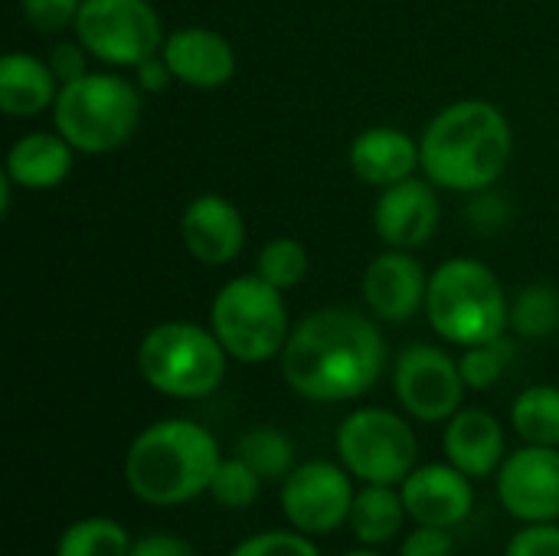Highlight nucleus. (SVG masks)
<instances>
[{"label":"nucleus","instance_id":"19","mask_svg":"<svg viewBox=\"0 0 559 556\" xmlns=\"http://www.w3.org/2000/svg\"><path fill=\"white\" fill-rule=\"evenodd\" d=\"M350 167L370 187H393L416 174L419 144L400 128H367L350 144Z\"/></svg>","mask_w":559,"mask_h":556},{"label":"nucleus","instance_id":"37","mask_svg":"<svg viewBox=\"0 0 559 556\" xmlns=\"http://www.w3.org/2000/svg\"><path fill=\"white\" fill-rule=\"evenodd\" d=\"M344 556H383V554H377L373 547H360V551H350V554H344Z\"/></svg>","mask_w":559,"mask_h":556},{"label":"nucleus","instance_id":"25","mask_svg":"<svg viewBox=\"0 0 559 556\" xmlns=\"http://www.w3.org/2000/svg\"><path fill=\"white\" fill-rule=\"evenodd\" d=\"M236 456L246 459L265 482H285L295 469V446L275 426H255L239 436Z\"/></svg>","mask_w":559,"mask_h":556},{"label":"nucleus","instance_id":"10","mask_svg":"<svg viewBox=\"0 0 559 556\" xmlns=\"http://www.w3.org/2000/svg\"><path fill=\"white\" fill-rule=\"evenodd\" d=\"M350 472L334 462H301L288 472L278 492L282 514L288 524L308 537L334 534L350 521L354 505Z\"/></svg>","mask_w":559,"mask_h":556},{"label":"nucleus","instance_id":"4","mask_svg":"<svg viewBox=\"0 0 559 556\" xmlns=\"http://www.w3.org/2000/svg\"><path fill=\"white\" fill-rule=\"evenodd\" d=\"M426 318L432 331L459 347L504 338L511 328V301L498 275L478 259H449L429 275Z\"/></svg>","mask_w":559,"mask_h":556},{"label":"nucleus","instance_id":"6","mask_svg":"<svg viewBox=\"0 0 559 556\" xmlns=\"http://www.w3.org/2000/svg\"><path fill=\"white\" fill-rule=\"evenodd\" d=\"M226 347L213 328L193 321L154 324L138 344V370L144 383L174 400H203L226 377Z\"/></svg>","mask_w":559,"mask_h":556},{"label":"nucleus","instance_id":"8","mask_svg":"<svg viewBox=\"0 0 559 556\" xmlns=\"http://www.w3.org/2000/svg\"><path fill=\"white\" fill-rule=\"evenodd\" d=\"M337 456L364 485H403L419 462V442L403 416L383 406H367L341 423Z\"/></svg>","mask_w":559,"mask_h":556},{"label":"nucleus","instance_id":"23","mask_svg":"<svg viewBox=\"0 0 559 556\" xmlns=\"http://www.w3.org/2000/svg\"><path fill=\"white\" fill-rule=\"evenodd\" d=\"M511 426L527 446L559 449V387H527L511 406Z\"/></svg>","mask_w":559,"mask_h":556},{"label":"nucleus","instance_id":"11","mask_svg":"<svg viewBox=\"0 0 559 556\" xmlns=\"http://www.w3.org/2000/svg\"><path fill=\"white\" fill-rule=\"evenodd\" d=\"M393 390L400 406L419 423H449L465 400V380L459 360L442 347L409 344L393 367Z\"/></svg>","mask_w":559,"mask_h":556},{"label":"nucleus","instance_id":"17","mask_svg":"<svg viewBox=\"0 0 559 556\" xmlns=\"http://www.w3.org/2000/svg\"><path fill=\"white\" fill-rule=\"evenodd\" d=\"M160 56L167 59L177 82L190 88H223L236 75L233 43L206 26H183L164 39Z\"/></svg>","mask_w":559,"mask_h":556},{"label":"nucleus","instance_id":"36","mask_svg":"<svg viewBox=\"0 0 559 556\" xmlns=\"http://www.w3.org/2000/svg\"><path fill=\"white\" fill-rule=\"evenodd\" d=\"M170 82H177V79H174V72H170V66H167V59L160 52L144 59L141 66H134V85L141 92H164Z\"/></svg>","mask_w":559,"mask_h":556},{"label":"nucleus","instance_id":"15","mask_svg":"<svg viewBox=\"0 0 559 556\" xmlns=\"http://www.w3.org/2000/svg\"><path fill=\"white\" fill-rule=\"evenodd\" d=\"M360 288L367 308L377 318L406 324L409 318L419 315V308H426L429 279L406 249H386L367 265Z\"/></svg>","mask_w":559,"mask_h":556},{"label":"nucleus","instance_id":"26","mask_svg":"<svg viewBox=\"0 0 559 556\" xmlns=\"http://www.w3.org/2000/svg\"><path fill=\"white\" fill-rule=\"evenodd\" d=\"M511 331L521 338H550L559 331V292L554 285H527L511 301Z\"/></svg>","mask_w":559,"mask_h":556},{"label":"nucleus","instance_id":"13","mask_svg":"<svg viewBox=\"0 0 559 556\" xmlns=\"http://www.w3.org/2000/svg\"><path fill=\"white\" fill-rule=\"evenodd\" d=\"M400 495H403L406 514L416 524H429V528H455L475 508L472 478L459 472L452 462L416 465L409 478L400 485Z\"/></svg>","mask_w":559,"mask_h":556},{"label":"nucleus","instance_id":"2","mask_svg":"<svg viewBox=\"0 0 559 556\" xmlns=\"http://www.w3.org/2000/svg\"><path fill=\"white\" fill-rule=\"evenodd\" d=\"M511 151L514 134L504 111L485 98H462L426 125L419 167L436 187L478 193L508 170Z\"/></svg>","mask_w":559,"mask_h":556},{"label":"nucleus","instance_id":"7","mask_svg":"<svg viewBox=\"0 0 559 556\" xmlns=\"http://www.w3.org/2000/svg\"><path fill=\"white\" fill-rule=\"evenodd\" d=\"M282 295L285 292L269 285L259 272L229 279L216 292L210 305V328L233 360L265 364L285 351L292 324Z\"/></svg>","mask_w":559,"mask_h":556},{"label":"nucleus","instance_id":"20","mask_svg":"<svg viewBox=\"0 0 559 556\" xmlns=\"http://www.w3.org/2000/svg\"><path fill=\"white\" fill-rule=\"evenodd\" d=\"M75 164V147L56 131H33L13 141L3 174L23 190H56Z\"/></svg>","mask_w":559,"mask_h":556},{"label":"nucleus","instance_id":"30","mask_svg":"<svg viewBox=\"0 0 559 556\" xmlns=\"http://www.w3.org/2000/svg\"><path fill=\"white\" fill-rule=\"evenodd\" d=\"M229 556H321L314 541L301 531H265L246 537Z\"/></svg>","mask_w":559,"mask_h":556},{"label":"nucleus","instance_id":"18","mask_svg":"<svg viewBox=\"0 0 559 556\" xmlns=\"http://www.w3.org/2000/svg\"><path fill=\"white\" fill-rule=\"evenodd\" d=\"M442 449L468 478H488L504 462V429L488 410H459L445 426Z\"/></svg>","mask_w":559,"mask_h":556},{"label":"nucleus","instance_id":"32","mask_svg":"<svg viewBox=\"0 0 559 556\" xmlns=\"http://www.w3.org/2000/svg\"><path fill=\"white\" fill-rule=\"evenodd\" d=\"M504 556H559V524L557 521L524 524L508 541Z\"/></svg>","mask_w":559,"mask_h":556},{"label":"nucleus","instance_id":"14","mask_svg":"<svg viewBox=\"0 0 559 556\" xmlns=\"http://www.w3.org/2000/svg\"><path fill=\"white\" fill-rule=\"evenodd\" d=\"M432 180H400L383 187L373 206V229L390 249H419L439 229V197Z\"/></svg>","mask_w":559,"mask_h":556},{"label":"nucleus","instance_id":"21","mask_svg":"<svg viewBox=\"0 0 559 556\" xmlns=\"http://www.w3.org/2000/svg\"><path fill=\"white\" fill-rule=\"evenodd\" d=\"M59 79L52 66L33 52H7L0 62V108L10 118H33L56 105Z\"/></svg>","mask_w":559,"mask_h":556},{"label":"nucleus","instance_id":"28","mask_svg":"<svg viewBox=\"0 0 559 556\" xmlns=\"http://www.w3.org/2000/svg\"><path fill=\"white\" fill-rule=\"evenodd\" d=\"M255 272L278 292H288L308 275V249L292 236L269 239L255 259Z\"/></svg>","mask_w":559,"mask_h":556},{"label":"nucleus","instance_id":"34","mask_svg":"<svg viewBox=\"0 0 559 556\" xmlns=\"http://www.w3.org/2000/svg\"><path fill=\"white\" fill-rule=\"evenodd\" d=\"M128 556H197V551L177 534H144L131 544Z\"/></svg>","mask_w":559,"mask_h":556},{"label":"nucleus","instance_id":"9","mask_svg":"<svg viewBox=\"0 0 559 556\" xmlns=\"http://www.w3.org/2000/svg\"><path fill=\"white\" fill-rule=\"evenodd\" d=\"M75 36L105 66L134 69L164 49V26L151 0H82Z\"/></svg>","mask_w":559,"mask_h":556},{"label":"nucleus","instance_id":"35","mask_svg":"<svg viewBox=\"0 0 559 556\" xmlns=\"http://www.w3.org/2000/svg\"><path fill=\"white\" fill-rule=\"evenodd\" d=\"M85 52H88V49H85L82 43H59V46L52 49V59H49L56 79H59V82H72V79L85 75Z\"/></svg>","mask_w":559,"mask_h":556},{"label":"nucleus","instance_id":"29","mask_svg":"<svg viewBox=\"0 0 559 556\" xmlns=\"http://www.w3.org/2000/svg\"><path fill=\"white\" fill-rule=\"evenodd\" d=\"M511 344L504 338L498 341H488V344H475V347H465L462 360H459V370H462V380L468 390H491L504 370H508V360H511Z\"/></svg>","mask_w":559,"mask_h":556},{"label":"nucleus","instance_id":"24","mask_svg":"<svg viewBox=\"0 0 559 556\" xmlns=\"http://www.w3.org/2000/svg\"><path fill=\"white\" fill-rule=\"evenodd\" d=\"M131 537L128 531L111 518H82L69 524L59 541L56 556H128Z\"/></svg>","mask_w":559,"mask_h":556},{"label":"nucleus","instance_id":"27","mask_svg":"<svg viewBox=\"0 0 559 556\" xmlns=\"http://www.w3.org/2000/svg\"><path fill=\"white\" fill-rule=\"evenodd\" d=\"M262 475L239 456L233 459H223L213 472V482H210V498L219 505V508H229V511H242V508H252L262 495Z\"/></svg>","mask_w":559,"mask_h":556},{"label":"nucleus","instance_id":"22","mask_svg":"<svg viewBox=\"0 0 559 556\" xmlns=\"http://www.w3.org/2000/svg\"><path fill=\"white\" fill-rule=\"evenodd\" d=\"M406 518L409 514H406L403 495L393 485H364L354 495L347 524L364 547H383L403 531Z\"/></svg>","mask_w":559,"mask_h":556},{"label":"nucleus","instance_id":"31","mask_svg":"<svg viewBox=\"0 0 559 556\" xmlns=\"http://www.w3.org/2000/svg\"><path fill=\"white\" fill-rule=\"evenodd\" d=\"M82 0H20L26 23L39 33H56L75 23Z\"/></svg>","mask_w":559,"mask_h":556},{"label":"nucleus","instance_id":"3","mask_svg":"<svg viewBox=\"0 0 559 556\" xmlns=\"http://www.w3.org/2000/svg\"><path fill=\"white\" fill-rule=\"evenodd\" d=\"M223 462L213 433L193 419H160L134 436L124 456L128 492L151 508H177L210 492Z\"/></svg>","mask_w":559,"mask_h":556},{"label":"nucleus","instance_id":"5","mask_svg":"<svg viewBox=\"0 0 559 556\" xmlns=\"http://www.w3.org/2000/svg\"><path fill=\"white\" fill-rule=\"evenodd\" d=\"M56 131L79 154H108L128 144L141 125V88L111 72H85L59 85Z\"/></svg>","mask_w":559,"mask_h":556},{"label":"nucleus","instance_id":"33","mask_svg":"<svg viewBox=\"0 0 559 556\" xmlns=\"http://www.w3.org/2000/svg\"><path fill=\"white\" fill-rule=\"evenodd\" d=\"M400 556H452V537H449V528L416 524V531L403 537V544H400Z\"/></svg>","mask_w":559,"mask_h":556},{"label":"nucleus","instance_id":"1","mask_svg":"<svg viewBox=\"0 0 559 556\" xmlns=\"http://www.w3.org/2000/svg\"><path fill=\"white\" fill-rule=\"evenodd\" d=\"M285 383L314 403H347L377 387L386 370L380 328L354 308H321L301 318L278 354Z\"/></svg>","mask_w":559,"mask_h":556},{"label":"nucleus","instance_id":"16","mask_svg":"<svg viewBox=\"0 0 559 556\" xmlns=\"http://www.w3.org/2000/svg\"><path fill=\"white\" fill-rule=\"evenodd\" d=\"M180 239L183 249L203 265H226L246 246V223L242 213L216 193L197 197L180 216Z\"/></svg>","mask_w":559,"mask_h":556},{"label":"nucleus","instance_id":"12","mask_svg":"<svg viewBox=\"0 0 559 556\" xmlns=\"http://www.w3.org/2000/svg\"><path fill=\"white\" fill-rule=\"evenodd\" d=\"M501 508L521 524L559 521V449L524 446L498 469Z\"/></svg>","mask_w":559,"mask_h":556}]
</instances>
